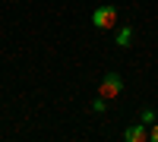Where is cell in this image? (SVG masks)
I'll return each instance as SVG.
<instances>
[{
	"label": "cell",
	"instance_id": "obj_2",
	"mask_svg": "<svg viewBox=\"0 0 158 142\" xmlns=\"http://www.w3.org/2000/svg\"><path fill=\"white\" fill-rule=\"evenodd\" d=\"M92 25L95 29H114L117 25V10L114 6H98L92 13Z\"/></svg>",
	"mask_w": 158,
	"mask_h": 142
},
{
	"label": "cell",
	"instance_id": "obj_1",
	"mask_svg": "<svg viewBox=\"0 0 158 142\" xmlns=\"http://www.w3.org/2000/svg\"><path fill=\"white\" fill-rule=\"evenodd\" d=\"M120 88H123L120 76H117V73H108V76L101 79V85H98V95H101V98H108V101H114L117 95H120Z\"/></svg>",
	"mask_w": 158,
	"mask_h": 142
},
{
	"label": "cell",
	"instance_id": "obj_5",
	"mask_svg": "<svg viewBox=\"0 0 158 142\" xmlns=\"http://www.w3.org/2000/svg\"><path fill=\"white\" fill-rule=\"evenodd\" d=\"M104 108H108V98H101V95H98V98H95V104H92V111H98V114H101Z\"/></svg>",
	"mask_w": 158,
	"mask_h": 142
},
{
	"label": "cell",
	"instance_id": "obj_6",
	"mask_svg": "<svg viewBox=\"0 0 158 142\" xmlns=\"http://www.w3.org/2000/svg\"><path fill=\"white\" fill-rule=\"evenodd\" d=\"M149 139H152V142H158V123L152 126V133H149Z\"/></svg>",
	"mask_w": 158,
	"mask_h": 142
},
{
	"label": "cell",
	"instance_id": "obj_3",
	"mask_svg": "<svg viewBox=\"0 0 158 142\" xmlns=\"http://www.w3.org/2000/svg\"><path fill=\"white\" fill-rule=\"evenodd\" d=\"M123 136H127V142H142V139H149V133L142 130V123H136V126H130V130H127Z\"/></svg>",
	"mask_w": 158,
	"mask_h": 142
},
{
	"label": "cell",
	"instance_id": "obj_4",
	"mask_svg": "<svg viewBox=\"0 0 158 142\" xmlns=\"http://www.w3.org/2000/svg\"><path fill=\"white\" fill-rule=\"evenodd\" d=\"M130 38H133V29H130V25H123V29H120V35H117V44H120V47H127V44H130Z\"/></svg>",
	"mask_w": 158,
	"mask_h": 142
}]
</instances>
